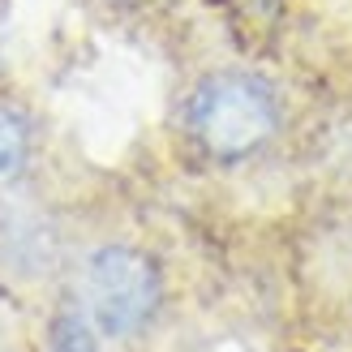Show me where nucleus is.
<instances>
[{"label": "nucleus", "instance_id": "obj_1", "mask_svg": "<svg viewBox=\"0 0 352 352\" xmlns=\"http://www.w3.org/2000/svg\"><path fill=\"white\" fill-rule=\"evenodd\" d=\"M185 129L219 164L250 160L279 133V99L271 82L245 69H219L185 99Z\"/></svg>", "mask_w": 352, "mask_h": 352}, {"label": "nucleus", "instance_id": "obj_2", "mask_svg": "<svg viewBox=\"0 0 352 352\" xmlns=\"http://www.w3.org/2000/svg\"><path fill=\"white\" fill-rule=\"evenodd\" d=\"M86 314L103 336H133L160 309V267L133 245H103L86 262Z\"/></svg>", "mask_w": 352, "mask_h": 352}, {"label": "nucleus", "instance_id": "obj_3", "mask_svg": "<svg viewBox=\"0 0 352 352\" xmlns=\"http://www.w3.org/2000/svg\"><path fill=\"white\" fill-rule=\"evenodd\" d=\"M86 309H60L47 327V352H99V336Z\"/></svg>", "mask_w": 352, "mask_h": 352}, {"label": "nucleus", "instance_id": "obj_4", "mask_svg": "<svg viewBox=\"0 0 352 352\" xmlns=\"http://www.w3.org/2000/svg\"><path fill=\"white\" fill-rule=\"evenodd\" d=\"M26 160H30V120L9 103H0V176L22 172Z\"/></svg>", "mask_w": 352, "mask_h": 352}]
</instances>
